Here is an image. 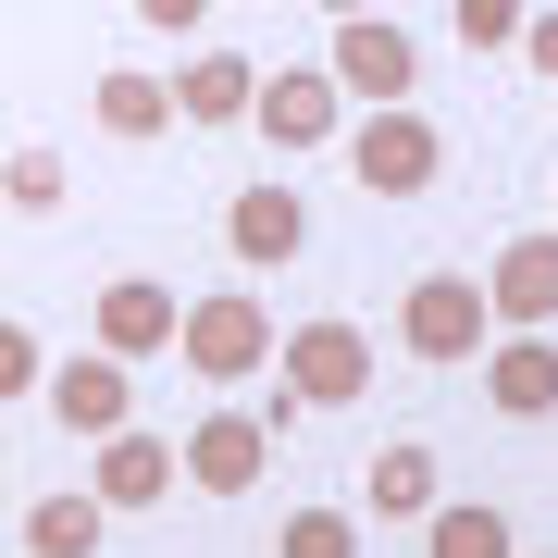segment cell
<instances>
[{"mask_svg":"<svg viewBox=\"0 0 558 558\" xmlns=\"http://www.w3.org/2000/svg\"><path fill=\"white\" fill-rule=\"evenodd\" d=\"M260 360H286V336L260 323V299H186V373H211V385H236V373H260Z\"/></svg>","mask_w":558,"mask_h":558,"instance_id":"6da1fadb","label":"cell"},{"mask_svg":"<svg viewBox=\"0 0 558 558\" xmlns=\"http://www.w3.org/2000/svg\"><path fill=\"white\" fill-rule=\"evenodd\" d=\"M521 50H534V62H546V75H558V13H546V25H521Z\"/></svg>","mask_w":558,"mask_h":558,"instance_id":"7402d4cb","label":"cell"},{"mask_svg":"<svg viewBox=\"0 0 558 558\" xmlns=\"http://www.w3.org/2000/svg\"><path fill=\"white\" fill-rule=\"evenodd\" d=\"M260 472H274V422H248V410H211L199 435H186V484H211V497H248Z\"/></svg>","mask_w":558,"mask_h":558,"instance_id":"5b68a950","label":"cell"},{"mask_svg":"<svg viewBox=\"0 0 558 558\" xmlns=\"http://www.w3.org/2000/svg\"><path fill=\"white\" fill-rule=\"evenodd\" d=\"M398 336H410L422 360H472V348H484V286L422 274V286H410V311H398Z\"/></svg>","mask_w":558,"mask_h":558,"instance_id":"8992f818","label":"cell"},{"mask_svg":"<svg viewBox=\"0 0 558 558\" xmlns=\"http://www.w3.org/2000/svg\"><path fill=\"white\" fill-rule=\"evenodd\" d=\"M410 75H422V50L398 38V25H336V87H360V100H385V112H398L410 100Z\"/></svg>","mask_w":558,"mask_h":558,"instance_id":"52a82bcc","label":"cell"},{"mask_svg":"<svg viewBox=\"0 0 558 558\" xmlns=\"http://www.w3.org/2000/svg\"><path fill=\"white\" fill-rule=\"evenodd\" d=\"M484 311H509V323H558V236H521L497 260V286H484Z\"/></svg>","mask_w":558,"mask_h":558,"instance_id":"7c38bea8","label":"cell"},{"mask_svg":"<svg viewBox=\"0 0 558 558\" xmlns=\"http://www.w3.org/2000/svg\"><path fill=\"white\" fill-rule=\"evenodd\" d=\"M422 558H509V509H484V497L435 509V534H422Z\"/></svg>","mask_w":558,"mask_h":558,"instance_id":"e0dca14e","label":"cell"},{"mask_svg":"<svg viewBox=\"0 0 558 558\" xmlns=\"http://www.w3.org/2000/svg\"><path fill=\"white\" fill-rule=\"evenodd\" d=\"M348 174L373 186V199H422V186H435V124H422V112H373Z\"/></svg>","mask_w":558,"mask_h":558,"instance_id":"277c9868","label":"cell"},{"mask_svg":"<svg viewBox=\"0 0 558 558\" xmlns=\"http://www.w3.org/2000/svg\"><path fill=\"white\" fill-rule=\"evenodd\" d=\"M286 558H360L348 509H299V521H286Z\"/></svg>","mask_w":558,"mask_h":558,"instance_id":"d6986e66","label":"cell"},{"mask_svg":"<svg viewBox=\"0 0 558 558\" xmlns=\"http://www.w3.org/2000/svg\"><path fill=\"white\" fill-rule=\"evenodd\" d=\"M0 186H13L25 211H50V199H62V161H50V149H13V174H0Z\"/></svg>","mask_w":558,"mask_h":558,"instance_id":"ffe728a7","label":"cell"},{"mask_svg":"<svg viewBox=\"0 0 558 558\" xmlns=\"http://www.w3.org/2000/svg\"><path fill=\"white\" fill-rule=\"evenodd\" d=\"M100 546V497H38L25 509V558H87Z\"/></svg>","mask_w":558,"mask_h":558,"instance_id":"2e32d148","label":"cell"},{"mask_svg":"<svg viewBox=\"0 0 558 558\" xmlns=\"http://www.w3.org/2000/svg\"><path fill=\"white\" fill-rule=\"evenodd\" d=\"M100 348L124 360V373L161 360V348H186V299H174L161 274H112V286H100Z\"/></svg>","mask_w":558,"mask_h":558,"instance_id":"3957f363","label":"cell"},{"mask_svg":"<svg viewBox=\"0 0 558 558\" xmlns=\"http://www.w3.org/2000/svg\"><path fill=\"white\" fill-rule=\"evenodd\" d=\"M223 223H236V260H260V274H274V260H299V236H311V211L286 199V186H248Z\"/></svg>","mask_w":558,"mask_h":558,"instance_id":"5bb4252c","label":"cell"},{"mask_svg":"<svg viewBox=\"0 0 558 558\" xmlns=\"http://www.w3.org/2000/svg\"><path fill=\"white\" fill-rule=\"evenodd\" d=\"M248 100H260V75H248L236 50H199V62H174V112H186V124H236Z\"/></svg>","mask_w":558,"mask_h":558,"instance_id":"9c48e42d","label":"cell"},{"mask_svg":"<svg viewBox=\"0 0 558 558\" xmlns=\"http://www.w3.org/2000/svg\"><path fill=\"white\" fill-rule=\"evenodd\" d=\"M373 509L385 521H435V447H385L373 459Z\"/></svg>","mask_w":558,"mask_h":558,"instance_id":"9a60e30c","label":"cell"},{"mask_svg":"<svg viewBox=\"0 0 558 558\" xmlns=\"http://www.w3.org/2000/svg\"><path fill=\"white\" fill-rule=\"evenodd\" d=\"M62 422H75V435H124V398H137V373H124V360H62Z\"/></svg>","mask_w":558,"mask_h":558,"instance_id":"4fadbf2b","label":"cell"},{"mask_svg":"<svg viewBox=\"0 0 558 558\" xmlns=\"http://www.w3.org/2000/svg\"><path fill=\"white\" fill-rule=\"evenodd\" d=\"M260 124H274L286 149H323V137H336V62H299V75H274V87H260Z\"/></svg>","mask_w":558,"mask_h":558,"instance_id":"ba28073f","label":"cell"},{"mask_svg":"<svg viewBox=\"0 0 558 558\" xmlns=\"http://www.w3.org/2000/svg\"><path fill=\"white\" fill-rule=\"evenodd\" d=\"M161 112H174V87H161V75H137V62H124V75H100V124H112V137H149Z\"/></svg>","mask_w":558,"mask_h":558,"instance_id":"ac0fdd59","label":"cell"},{"mask_svg":"<svg viewBox=\"0 0 558 558\" xmlns=\"http://www.w3.org/2000/svg\"><path fill=\"white\" fill-rule=\"evenodd\" d=\"M459 38H472V50H509L521 13H509V0H472V13H459Z\"/></svg>","mask_w":558,"mask_h":558,"instance_id":"44dd1931","label":"cell"},{"mask_svg":"<svg viewBox=\"0 0 558 558\" xmlns=\"http://www.w3.org/2000/svg\"><path fill=\"white\" fill-rule=\"evenodd\" d=\"M174 472H186V447H161V435H112V447H100V509H149Z\"/></svg>","mask_w":558,"mask_h":558,"instance_id":"8fae6325","label":"cell"},{"mask_svg":"<svg viewBox=\"0 0 558 558\" xmlns=\"http://www.w3.org/2000/svg\"><path fill=\"white\" fill-rule=\"evenodd\" d=\"M360 385H373V336L360 323H299L286 336V398L299 410H348Z\"/></svg>","mask_w":558,"mask_h":558,"instance_id":"7a4b0ae2","label":"cell"},{"mask_svg":"<svg viewBox=\"0 0 558 558\" xmlns=\"http://www.w3.org/2000/svg\"><path fill=\"white\" fill-rule=\"evenodd\" d=\"M484 398H497L509 422H546V410H558V348H546V336L497 348V360H484Z\"/></svg>","mask_w":558,"mask_h":558,"instance_id":"30bf717a","label":"cell"}]
</instances>
